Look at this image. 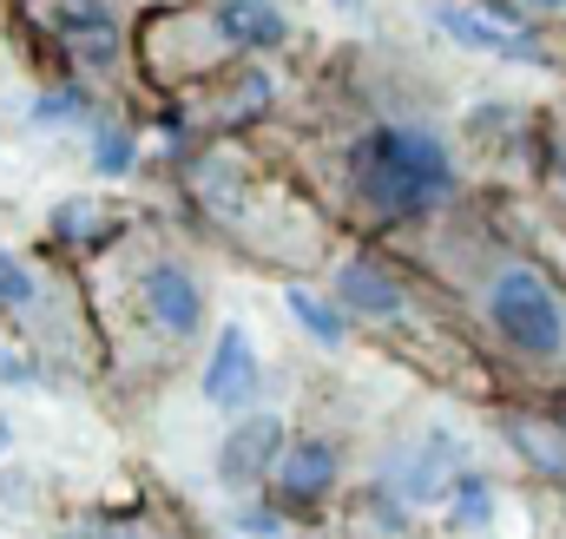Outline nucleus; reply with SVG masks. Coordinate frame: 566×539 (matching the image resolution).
<instances>
[{"label": "nucleus", "mask_w": 566, "mask_h": 539, "mask_svg": "<svg viewBox=\"0 0 566 539\" xmlns=\"http://www.w3.org/2000/svg\"><path fill=\"white\" fill-rule=\"evenodd\" d=\"M474 309L494 342L527 369H566V296L527 257H488L474 270Z\"/></svg>", "instance_id": "f257e3e1"}, {"label": "nucleus", "mask_w": 566, "mask_h": 539, "mask_svg": "<svg viewBox=\"0 0 566 539\" xmlns=\"http://www.w3.org/2000/svg\"><path fill=\"white\" fill-rule=\"evenodd\" d=\"M349 178L382 218H409V211H428L454 191V158L422 126H376L356 138Z\"/></svg>", "instance_id": "f03ea898"}, {"label": "nucleus", "mask_w": 566, "mask_h": 539, "mask_svg": "<svg viewBox=\"0 0 566 539\" xmlns=\"http://www.w3.org/2000/svg\"><path fill=\"white\" fill-rule=\"evenodd\" d=\"M139 303H145V316H151V329L171 336V342H191L205 329V283L178 257H151L139 270Z\"/></svg>", "instance_id": "7ed1b4c3"}, {"label": "nucleus", "mask_w": 566, "mask_h": 539, "mask_svg": "<svg viewBox=\"0 0 566 539\" xmlns=\"http://www.w3.org/2000/svg\"><path fill=\"white\" fill-rule=\"evenodd\" d=\"M428 20L454 40V46H468V53H494V60H527V66H541L547 60V46L541 40H527L521 27H507V20H488V13H474V7H454V0H434L428 7Z\"/></svg>", "instance_id": "20e7f679"}, {"label": "nucleus", "mask_w": 566, "mask_h": 539, "mask_svg": "<svg viewBox=\"0 0 566 539\" xmlns=\"http://www.w3.org/2000/svg\"><path fill=\"white\" fill-rule=\"evenodd\" d=\"M258 382H264V369H258V349H251V336L238 329V323H224L218 329V342H211V356H205V402L211 408H251L258 395Z\"/></svg>", "instance_id": "39448f33"}, {"label": "nucleus", "mask_w": 566, "mask_h": 539, "mask_svg": "<svg viewBox=\"0 0 566 539\" xmlns=\"http://www.w3.org/2000/svg\"><path fill=\"white\" fill-rule=\"evenodd\" d=\"M454 461H461L454 434H448V427H428L416 447H402V454L389 461V494H396V500H434L441 480L454 474Z\"/></svg>", "instance_id": "423d86ee"}, {"label": "nucleus", "mask_w": 566, "mask_h": 539, "mask_svg": "<svg viewBox=\"0 0 566 539\" xmlns=\"http://www.w3.org/2000/svg\"><path fill=\"white\" fill-rule=\"evenodd\" d=\"M277 447H283V421L277 414H251L244 427H231V441H224V454H218L224 487H251V480H264V474L277 467Z\"/></svg>", "instance_id": "0eeeda50"}, {"label": "nucleus", "mask_w": 566, "mask_h": 539, "mask_svg": "<svg viewBox=\"0 0 566 539\" xmlns=\"http://www.w3.org/2000/svg\"><path fill=\"white\" fill-rule=\"evenodd\" d=\"M60 33H66L73 53L93 60V66H113V60H119V20H113L106 0H66V7H60Z\"/></svg>", "instance_id": "6e6552de"}, {"label": "nucleus", "mask_w": 566, "mask_h": 539, "mask_svg": "<svg viewBox=\"0 0 566 539\" xmlns=\"http://www.w3.org/2000/svg\"><path fill=\"white\" fill-rule=\"evenodd\" d=\"M336 447L329 441H296L290 454L277 461V494L283 500H323L336 487Z\"/></svg>", "instance_id": "1a4fd4ad"}, {"label": "nucleus", "mask_w": 566, "mask_h": 539, "mask_svg": "<svg viewBox=\"0 0 566 539\" xmlns=\"http://www.w3.org/2000/svg\"><path fill=\"white\" fill-rule=\"evenodd\" d=\"M211 27H218L224 46H283V33H290V20L271 0H224L211 13Z\"/></svg>", "instance_id": "9d476101"}, {"label": "nucleus", "mask_w": 566, "mask_h": 539, "mask_svg": "<svg viewBox=\"0 0 566 539\" xmlns=\"http://www.w3.org/2000/svg\"><path fill=\"white\" fill-rule=\"evenodd\" d=\"M336 289H343V309H356V316H402L396 276L382 264H369V257H356V264L336 270Z\"/></svg>", "instance_id": "9b49d317"}, {"label": "nucleus", "mask_w": 566, "mask_h": 539, "mask_svg": "<svg viewBox=\"0 0 566 539\" xmlns=\"http://www.w3.org/2000/svg\"><path fill=\"white\" fill-rule=\"evenodd\" d=\"M283 303H290V316H296L323 349H336V342H343V309H329V303H323V296H310V289H290Z\"/></svg>", "instance_id": "f8f14e48"}, {"label": "nucleus", "mask_w": 566, "mask_h": 539, "mask_svg": "<svg viewBox=\"0 0 566 539\" xmlns=\"http://www.w3.org/2000/svg\"><path fill=\"white\" fill-rule=\"evenodd\" d=\"M0 309H13V316L40 309V276L20 264L13 251H0Z\"/></svg>", "instance_id": "ddd939ff"}, {"label": "nucleus", "mask_w": 566, "mask_h": 539, "mask_svg": "<svg viewBox=\"0 0 566 539\" xmlns=\"http://www.w3.org/2000/svg\"><path fill=\"white\" fill-rule=\"evenodd\" d=\"M494 520V487L481 474H461L454 480V527H488Z\"/></svg>", "instance_id": "4468645a"}, {"label": "nucleus", "mask_w": 566, "mask_h": 539, "mask_svg": "<svg viewBox=\"0 0 566 539\" xmlns=\"http://www.w3.org/2000/svg\"><path fill=\"white\" fill-rule=\"evenodd\" d=\"M93 231H99L93 198H66V204L53 211V237H60V244H93Z\"/></svg>", "instance_id": "2eb2a0df"}, {"label": "nucleus", "mask_w": 566, "mask_h": 539, "mask_svg": "<svg viewBox=\"0 0 566 539\" xmlns=\"http://www.w3.org/2000/svg\"><path fill=\"white\" fill-rule=\"evenodd\" d=\"M93 171H99V178H119V171H133V133H119V126H99V133H93Z\"/></svg>", "instance_id": "dca6fc26"}, {"label": "nucleus", "mask_w": 566, "mask_h": 539, "mask_svg": "<svg viewBox=\"0 0 566 539\" xmlns=\"http://www.w3.org/2000/svg\"><path fill=\"white\" fill-rule=\"evenodd\" d=\"M514 441H521V454H527V461H541L547 474H566V454H560V441H554V434H541V427L514 421Z\"/></svg>", "instance_id": "f3484780"}, {"label": "nucleus", "mask_w": 566, "mask_h": 539, "mask_svg": "<svg viewBox=\"0 0 566 539\" xmlns=\"http://www.w3.org/2000/svg\"><path fill=\"white\" fill-rule=\"evenodd\" d=\"M27 113H33L40 126H53V119H80V113H86V99H80V93H46V99H33Z\"/></svg>", "instance_id": "a211bd4d"}, {"label": "nucleus", "mask_w": 566, "mask_h": 539, "mask_svg": "<svg viewBox=\"0 0 566 539\" xmlns=\"http://www.w3.org/2000/svg\"><path fill=\"white\" fill-rule=\"evenodd\" d=\"M0 382H7V389H27V382H33V362H20L7 342H0Z\"/></svg>", "instance_id": "6ab92c4d"}, {"label": "nucleus", "mask_w": 566, "mask_h": 539, "mask_svg": "<svg viewBox=\"0 0 566 539\" xmlns=\"http://www.w3.org/2000/svg\"><path fill=\"white\" fill-rule=\"evenodd\" d=\"M244 527H251V533H277V514H264V507H258V514H244Z\"/></svg>", "instance_id": "aec40b11"}, {"label": "nucleus", "mask_w": 566, "mask_h": 539, "mask_svg": "<svg viewBox=\"0 0 566 539\" xmlns=\"http://www.w3.org/2000/svg\"><path fill=\"white\" fill-rule=\"evenodd\" d=\"M521 7H534V13H554V20H566V0H521Z\"/></svg>", "instance_id": "412c9836"}, {"label": "nucleus", "mask_w": 566, "mask_h": 539, "mask_svg": "<svg viewBox=\"0 0 566 539\" xmlns=\"http://www.w3.org/2000/svg\"><path fill=\"white\" fill-rule=\"evenodd\" d=\"M7 441H13V434H7V414H0V454H7Z\"/></svg>", "instance_id": "4be33fe9"}, {"label": "nucleus", "mask_w": 566, "mask_h": 539, "mask_svg": "<svg viewBox=\"0 0 566 539\" xmlns=\"http://www.w3.org/2000/svg\"><path fill=\"white\" fill-rule=\"evenodd\" d=\"M560 191H566V165H560Z\"/></svg>", "instance_id": "5701e85b"}, {"label": "nucleus", "mask_w": 566, "mask_h": 539, "mask_svg": "<svg viewBox=\"0 0 566 539\" xmlns=\"http://www.w3.org/2000/svg\"><path fill=\"white\" fill-rule=\"evenodd\" d=\"M336 7H356V0H336Z\"/></svg>", "instance_id": "b1692460"}]
</instances>
